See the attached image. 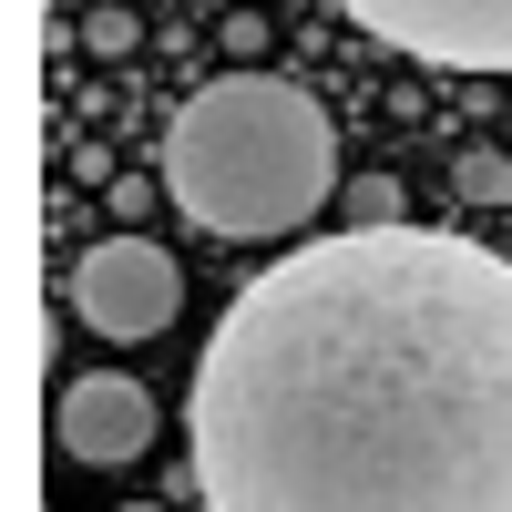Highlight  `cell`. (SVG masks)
Listing matches in <instances>:
<instances>
[{
	"mask_svg": "<svg viewBox=\"0 0 512 512\" xmlns=\"http://www.w3.org/2000/svg\"><path fill=\"white\" fill-rule=\"evenodd\" d=\"M216 512H512V256L338 226L226 297L185 390Z\"/></svg>",
	"mask_w": 512,
	"mask_h": 512,
	"instance_id": "obj_1",
	"label": "cell"
},
{
	"mask_svg": "<svg viewBox=\"0 0 512 512\" xmlns=\"http://www.w3.org/2000/svg\"><path fill=\"white\" fill-rule=\"evenodd\" d=\"M349 185L338 175V123L318 93H297L277 72H216L185 113L164 123V195L205 236H287Z\"/></svg>",
	"mask_w": 512,
	"mask_h": 512,
	"instance_id": "obj_2",
	"label": "cell"
},
{
	"mask_svg": "<svg viewBox=\"0 0 512 512\" xmlns=\"http://www.w3.org/2000/svg\"><path fill=\"white\" fill-rule=\"evenodd\" d=\"M185 308V267L154 236H103L72 256V318L93 338H164Z\"/></svg>",
	"mask_w": 512,
	"mask_h": 512,
	"instance_id": "obj_3",
	"label": "cell"
},
{
	"mask_svg": "<svg viewBox=\"0 0 512 512\" xmlns=\"http://www.w3.org/2000/svg\"><path fill=\"white\" fill-rule=\"evenodd\" d=\"M400 62L431 72H512V0H338Z\"/></svg>",
	"mask_w": 512,
	"mask_h": 512,
	"instance_id": "obj_4",
	"label": "cell"
},
{
	"mask_svg": "<svg viewBox=\"0 0 512 512\" xmlns=\"http://www.w3.org/2000/svg\"><path fill=\"white\" fill-rule=\"evenodd\" d=\"M52 441H62L72 461H93V472H123V461H144V441H154V390H144V379H123V369L62 379Z\"/></svg>",
	"mask_w": 512,
	"mask_h": 512,
	"instance_id": "obj_5",
	"label": "cell"
},
{
	"mask_svg": "<svg viewBox=\"0 0 512 512\" xmlns=\"http://www.w3.org/2000/svg\"><path fill=\"white\" fill-rule=\"evenodd\" d=\"M338 216L349 226H410V195H400V175H349L338 185Z\"/></svg>",
	"mask_w": 512,
	"mask_h": 512,
	"instance_id": "obj_6",
	"label": "cell"
},
{
	"mask_svg": "<svg viewBox=\"0 0 512 512\" xmlns=\"http://www.w3.org/2000/svg\"><path fill=\"white\" fill-rule=\"evenodd\" d=\"M451 195H461V205H502V195H512V154H492V144H472V154L451 164Z\"/></svg>",
	"mask_w": 512,
	"mask_h": 512,
	"instance_id": "obj_7",
	"label": "cell"
},
{
	"mask_svg": "<svg viewBox=\"0 0 512 512\" xmlns=\"http://www.w3.org/2000/svg\"><path fill=\"white\" fill-rule=\"evenodd\" d=\"M134 41H144V21H134V0H103V11L82 21V52H93V62H134Z\"/></svg>",
	"mask_w": 512,
	"mask_h": 512,
	"instance_id": "obj_8",
	"label": "cell"
},
{
	"mask_svg": "<svg viewBox=\"0 0 512 512\" xmlns=\"http://www.w3.org/2000/svg\"><path fill=\"white\" fill-rule=\"evenodd\" d=\"M226 52H236V62H256V52H267V21L236 11V21H226Z\"/></svg>",
	"mask_w": 512,
	"mask_h": 512,
	"instance_id": "obj_9",
	"label": "cell"
}]
</instances>
